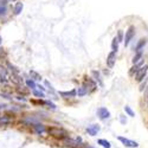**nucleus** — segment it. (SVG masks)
Segmentation results:
<instances>
[{
    "label": "nucleus",
    "instance_id": "obj_1",
    "mask_svg": "<svg viewBox=\"0 0 148 148\" xmlns=\"http://www.w3.org/2000/svg\"><path fill=\"white\" fill-rule=\"evenodd\" d=\"M46 132L49 135H51L52 138L58 139V140H65L66 138H69L68 132L60 127H49L46 129Z\"/></svg>",
    "mask_w": 148,
    "mask_h": 148
},
{
    "label": "nucleus",
    "instance_id": "obj_2",
    "mask_svg": "<svg viewBox=\"0 0 148 148\" xmlns=\"http://www.w3.org/2000/svg\"><path fill=\"white\" fill-rule=\"evenodd\" d=\"M117 140H119L123 146H126V147H128V148H138V147H139V143H138L136 141L129 140V139H127V138H125V136H119Z\"/></svg>",
    "mask_w": 148,
    "mask_h": 148
},
{
    "label": "nucleus",
    "instance_id": "obj_3",
    "mask_svg": "<svg viewBox=\"0 0 148 148\" xmlns=\"http://www.w3.org/2000/svg\"><path fill=\"white\" fill-rule=\"evenodd\" d=\"M135 36V27L134 26H129L128 30L126 31V34H125V40H123V43H125V46H128L129 43L132 42V39L134 38Z\"/></svg>",
    "mask_w": 148,
    "mask_h": 148
},
{
    "label": "nucleus",
    "instance_id": "obj_4",
    "mask_svg": "<svg viewBox=\"0 0 148 148\" xmlns=\"http://www.w3.org/2000/svg\"><path fill=\"white\" fill-rule=\"evenodd\" d=\"M147 72H148V64H145L140 68V70L138 71V73L135 75V79L138 82H142L143 78L147 77Z\"/></svg>",
    "mask_w": 148,
    "mask_h": 148
},
{
    "label": "nucleus",
    "instance_id": "obj_5",
    "mask_svg": "<svg viewBox=\"0 0 148 148\" xmlns=\"http://www.w3.org/2000/svg\"><path fill=\"white\" fill-rule=\"evenodd\" d=\"M83 85L89 90V92L94 91V90L97 88V83L95 82V79H92V78H90V77H85Z\"/></svg>",
    "mask_w": 148,
    "mask_h": 148
},
{
    "label": "nucleus",
    "instance_id": "obj_6",
    "mask_svg": "<svg viewBox=\"0 0 148 148\" xmlns=\"http://www.w3.org/2000/svg\"><path fill=\"white\" fill-rule=\"evenodd\" d=\"M14 121V117L11 116L8 114H4V115H0V126H10L12 125Z\"/></svg>",
    "mask_w": 148,
    "mask_h": 148
},
{
    "label": "nucleus",
    "instance_id": "obj_7",
    "mask_svg": "<svg viewBox=\"0 0 148 148\" xmlns=\"http://www.w3.org/2000/svg\"><path fill=\"white\" fill-rule=\"evenodd\" d=\"M8 81V69L3 65V64H0V82L6 84Z\"/></svg>",
    "mask_w": 148,
    "mask_h": 148
},
{
    "label": "nucleus",
    "instance_id": "obj_8",
    "mask_svg": "<svg viewBox=\"0 0 148 148\" xmlns=\"http://www.w3.org/2000/svg\"><path fill=\"white\" fill-rule=\"evenodd\" d=\"M97 116L100 117L102 121H104V120H107V119L110 117V113H109V110L107 108L101 107V108L97 109Z\"/></svg>",
    "mask_w": 148,
    "mask_h": 148
},
{
    "label": "nucleus",
    "instance_id": "obj_9",
    "mask_svg": "<svg viewBox=\"0 0 148 148\" xmlns=\"http://www.w3.org/2000/svg\"><path fill=\"white\" fill-rule=\"evenodd\" d=\"M8 79L13 83L14 85H17V87H20V85L23 84V78L19 76V73H11V75L8 76Z\"/></svg>",
    "mask_w": 148,
    "mask_h": 148
},
{
    "label": "nucleus",
    "instance_id": "obj_10",
    "mask_svg": "<svg viewBox=\"0 0 148 148\" xmlns=\"http://www.w3.org/2000/svg\"><path fill=\"white\" fill-rule=\"evenodd\" d=\"M115 62H116V52L112 51V52H109V55L107 56V65L108 68H114L115 65Z\"/></svg>",
    "mask_w": 148,
    "mask_h": 148
},
{
    "label": "nucleus",
    "instance_id": "obj_11",
    "mask_svg": "<svg viewBox=\"0 0 148 148\" xmlns=\"http://www.w3.org/2000/svg\"><path fill=\"white\" fill-rule=\"evenodd\" d=\"M32 127H33V130L38 134V135H43L45 132H46V128L44 125L42 123H32Z\"/></svg>",
    "mask_w": 148,
    "mask_h": 148
},
{
    "label": "nucleus",
    "instance_id": "obj_12",
    "mask_svg": "<svg viewBox=\"0 0 148 148\" xmlns=\"http://www.w3.org/2000/svg\"><path fill=\"white\" fill-rule=\"evenodd\" d=\"M59 96H62L63 98H72L77 96V90L72 89L70 91H59Z\"/></svg>",
    "mask_w": 148,
    "mask_h": 148
},
{
    "label": "nucleus",
    "instance_id": "obj_13",
    "mask_svg": "<svg viewBox=\"0 0 148 148\" xmlns=\"http://www.w3.org/2000/svg\"><path fill=\"white\" fill-rule=\"evenodd\" d=\"M100 129H101V127L98 125H91L87 128V133L89 135H91V136H95V135H97V133L100 132Z\"/></svg>",
    "mask_w": 148,
    "mask_h": 148
},
{
    "label": "nucleus",
    "instance_id": "obj_14",
    "mask_svg": "<svg viewBox=\"0 0 148 148\" xmlns=\"http://www.w3.org/2000/svg\"><path fill=\"white\" fill-rule=\"evenodd\" d=\"M7 13V0H0V18Z\"/></svg>",
    "mask_w": 148,
    "mask_h": 148
},
{
    "label": "nucleus",
    "instance_id": "obj_15",
    "mask_svg": "<svg viewBox=\"0 0 148 148\" xmlns=\"http://www.w3.org/2000/svg\"><path fill=\"white\" fill-rule=\"evenodd\" d=\"M142 60H143V52H142V51L136 52V53H135V56L133 57V59H132V62H133V64H134V65L140 64Z\"/></svg>",
    "mask_w": 148,
    "mask_h": 148
},
{
    "label": "nucleus",
    "instance_id": "obj_16",
    "mask_svg": "<svg viewBox=\"0 0 148 148\" xmlns=\"http://www.w3.org/2000/svg\"><path fill=\"white\" fill-rule=\"evenodd\" d=\"M91 75L94 76V79H95V82H97V83H98V85H100V87H103V82H102V78H101L100 72H98L97 70H92V71H91Z\"/></svg>",
    "mask_w": 148,
    "mask_h": 148
},
{
    "label": "nucleus",
    "instance_id": "obj_17",
    "mask_svg": "<svg viewBox=\"0 0 148 148\" xmlns=\"http://www.w3.org/2000/svg\"><path fill=\"white\" fill-rule=\"evenodd\" d=\"M147 44V39H141L136 45H135V47H134V51H135V53L136 52H140V51H142V49L145 47V45Z\"/></svg>",
    "mask_w": 148,
    "mask_h": 148
},
{
    "label": "nucleus",
    "instance_id": "obj_18",
    "mask_svg": "<svg viewBox=\"0 0 148 148\" xmlns=\"http://www.w3.org/2000/svg\"><path fill=\"white\" fill-rule=\"evenodd\" d=\"M143 65V60L141 62V63L140 64H136V65H133L132 68H130V70H129V75L130 76H135V75H136V73H138V71L140 70V68Z\"/></svg>",
    "mask_w": 148,
    "mask_h": 148
},
{
    "label": "nucleus",
    "instance_id": "obj_19",
    "mask_svg": "<svg viewBox=\"0 0 148 148\" xmlns=\"http://www.w3.org/2000/svg\"><path fill=\"white\" fill-rule=\"evenodd\" d=\"M23 8H24V4L20 3V1H18V3L14 5V8H13V13H14V16H19V14L21 13Z\"/></svg>",
    "mask_w": 148,
    "mask_h": 148
},
{
    "label": "nucleus",
    "instance_id": "obj_20",
    "mask_svg": "<svg viewBox=\"0 0 148 148\" xmlns=\"http://www.w3.org/2000/svg\"><path fill=\"white\" fill-rule=\"evenodd\" d=\"M30 77H31V79H33L34 82L36 81H42V76L39 75L38 72H37L36 70H30Z\"/></svg>",
    "mask_w": 148,
    "mask_h": 148
},
{
    "label": "nucleus",
    "instance_id": "obj_21",
    "mask_svg": "<svg viewBox=\"0 0 148 148\" xmlns=\"http://www.w3.org/2000/svg\"><path fill=\"white\" fill-rule=\"evenodd\" d=\"M89 94V90L84 87V85H82V87H79L78 89H77V96H79V97H83V96H85V95H88Z\"/></svg>",
    "mask_w": 148,
    "mask_h": 148
},
{
    "label": "nucleus",
    "instance_id": "obj_22",
    "mask_svg": "<svg viewBox=\"0 0 148 148\" xmlns=\"http://www.w3.org/2000/svg\"><path fill=\"white\" fill-rule=\"evenodd\" d=\"M119 39H117V37H114L113 38V40H112V50L114 51V52H117V50H119Z\"/></svg>",
    "mask_w": 148,
    "mask_h": 148
},
{
    "label": "nucleus",
    "instance_id": "obj_23",
    "mask_svg": "<svg viewBox=\"0 0 148 148\" xmlns=\"http://www.w3.org/2000/svg\"><path fill=\"white\" fill-rule=\"evenodd\" d=\"M25 83H26V87H27V88H30V89H32V90H34V89L37 88L36 82H34L33 79H31V78H26Z\"/></svg>",
    "mask_w": 148,
    "mask_h": 148
},
{
    "label": "nucleus",
    "instance_id": "obj_24",
    "mask_svg": "<svg viewBox=\"0 0 148 148\" xmlns=\"http://www.w3.org/2000/svg\"><path fill=\"white\" fill-rule=\"evenodd\" d=\"M97 143H98V145H101V146L104 147V148H110V147H112L110 142H109L108 140H104V139H100V140L97 141Z\"/></svg>",
    "mask_w": 148,
    "mask_h": 148
},
{
    "label": "nucleus",
    "instance_id": "obj_25",
    "mask_svg": "<svg viewBox=\"0 0 148 148\" xmlns=\"http://www.w3.org/2000/svg\"><path fill=\"white\" fill-rule=\"evenodd\" d=\"M32 94H33L37 98H39V100H42V98L44 97V92H43L42 90H37V89H34V90H32Z\"/></svg>",
    "mask_w": 148,
    "mask_h": 148
},
{
    "label": "nucleus",
    "instance_id": "obj_26",
    "mask_svg": "<svg viewBox=\"0 0 148 148\" xmlns=\"http://www.w3.org/2000/svg\"><path fill=\"white\" fill-rule=\"evenodd\" d=\"M26 88H27V87H26ZM26 88H24L23 85L18 87V88H17L18 94H19V95H20V94H21V95H27V94H29V91H27V89H26Z\"/></svg>",
    "mask_w": 148,
    "mask_h": 148
},
{
    "label": "nucleus",
    "instance_id": "obj_27",
    "mask_svg": "<svg viewBox=\"0 0 148 148\" xmlns=\"http://www.w3.org/2000/svg\"><path fill=\"white\" fill-rule=\"evenodd\" d=\"M7 68H8V70L11 71V73H19V70H18L14 65H12L11 63H7Z\"/></svg>",
    "mask_w": 148,
    "mask_h": 148
},
{
    "label": "nucleus",
    "instance_id": "obj_28",
    "mask_svg": "<svg viewBox=\"0 0 148 148\" xmlns=\"http://www.w3.org/2000/svg\"><path fill=\"white\" fill-rule=\"evenodd\" d=\"M125 112H126V114H127L128 116H130V117H134V116H135V114H134V112L132 110V108L128 107V106L125 107Z\"/></svg>",
    "mask_w": 148,
    "mask_h": 148
},
{
    "label": "nucleus",
    "instance_id": "obj_29",
    "mask_svg": "<svg viewBox=\"0 0 148 148\" xmlns=\"http://www.w3.org/2000/svg\"><path fill=\"white\" fill-rule=\"evenodd\" d=\"M0 96L1 97H4V98H6V100H12V94H10V92H5V91H1L0 92Z\"/></svg>",
    "mask_w": 148,
    "mask_h": 148
},
{
    "label": "nucleus",
    "instance_id": "obj_30",
    "mask_svg": "<svg viewBox=\"0 0 148 148\" xmlns=\"http://www.w3.org/2000/svg\"><path fill=\"white\" fill-rule=\"evenodd\" d=\"M147 83H148V77H146V79L142 81V83H141V85H140V90H141V91H143V90L147 88Z\"/></svg>",
    "mask_w": 148,
    "mask_h": 148
},
{
    "label": "nucleus",
    "instance_id": "obj_31",
    "mask_svg": "<svg viewBox=\"0 0 148 148\" xmlns=\"http://www.w3.org/2000/svg\"><path fill=\"white\" fill-rule=\"evenodd\" d=\"M117 39H119V43H122L125 40V36H123V32L122 31H119L117 32Z\"/></svg>",
    "mask_w": 148,
    "mask_h": 148
},
{
    "label": "nucleus",
    "instance_id": "obj_32",
    "mask_svg": "<svg viewBox=\"0 0 148 148\" xmlns=\"http://www.w3.org/2000/svg\"><path fill=\"white\" fill-rule=\"evenodd\" d=\"M45 106H47V108H50V109H52V110L56 109V104L52 103L51 101H45Z\"/></svg>",
    "mask_w": 148,
    "mask_h": 148
},
{
    "label": "nucleus",
    "instance_id": "obj_33",
    "mask_svg": "<svg viewBox=\"0 0 148 148\" xmlns=\"http://www.w3.org/2000/svg\"><path fill=\"white\" fill-rule=\"evenodd\" d=\"M45 85H46V87L49 88V92H51V94H55V90H53V88H52V85H51L50 83H49L47 81H45Z\"/></svg>",
    "mask_w": 148,
    "mask_h": 148
},
{
    "label": "nucleus",
    "instance_id": "obj_34",
    "mask_svg": "<svg viewBox=\"0 0 148 148\" xmlns=\"http://www.w3.org/2000/svg\"><path fill=\"white\" fill-rule=\"evenodd\" d=\"M120 122L122 125H126L127 123V119H126V115H120Z\"/></svg>",
    "mask_w": 148,
    "mask_h": 148
},
{
    "label": "nucleus",
    "instance_id": "obj_35",
    "mask_svg": "<svg viewBox=\"0 0 148 148\" xmlns=\"http://www.w3.org/2000/svg\"><path fill=\"white\" fill-rule=\"evenodd\" d=\"M16 98H17L18 101H21V102H25V101H26V98L24 97L23 95H17V96H16Z\"/></svg>",
    "mask_w": 148,
    "mask_h": 148
},
{
    "label": "nucleus",
    "instance_id": "obj_36",
    "mask_svg": "<svg viewBox=\"0 0 148 148\" xmlns=\"http://www.w3.org/2000/svg\"><path fill=\"white\" fill-rule=\"evenodd\" d=\"M37 88H38V90H42L43 92L45 91V88L43 87V85H40V84H37Z\"/></svg>",
    "mask_w": 148,
    "mask_h": 148
},
{
    "label": "nucleus",
    "instance_id": "obj_37",
    "mask_svg": "<svg viewBox=\"0 0 148 148\" xmlns=\"http://www.w3.org/2000/svg\"><path fill=\"white\" fill-rule=\"evenodd\" d=\"M7 1H16V0H7Z\"/></svg>",
    "mask_w": 148,
    "mask_h": 148
},
{
    "label": "nucleus",
    "instance_id": "obj_38",
    "mask_svg": "<svg viewBox=\"0 0 148 148\" xmlns=\"http://www.w3.org/2000/svg\"><path fill=\"white\" fill-rule=\"evenodd\" d=\"M0 45H1V37H0Z\"/></svg>",
    "mask_w": 148,
    "mask_h": 148
},
{
    "label": "nucleus",
    "instance_id": "obj_39",
    "mask_svg": "<svg viewBox=\"0 0 148 148\" xmlns=\"http://www.w3.org/2000/svg\"><path fill=\"white\" fill-rule=\"evenodd\" d=\"M147 104H148V97H147Z\"/></svg>",
    "mask_w": 148,
    "mask_h": 148
},
{
    "label": "nucleus",
    "instance_id": "obj_40",
    "mask_svg": "<svg viewBox=\"0 0 148 148\" xmlns=\"http://www.w3.org/2000/svg\"><path fill=\"white\" fill-rule=\"evenodd\" d=\"M87 148H92V147H87Z\"/></svg>",
    "mask_w": 148,
    "mask_h": 148
}]
</instances>
